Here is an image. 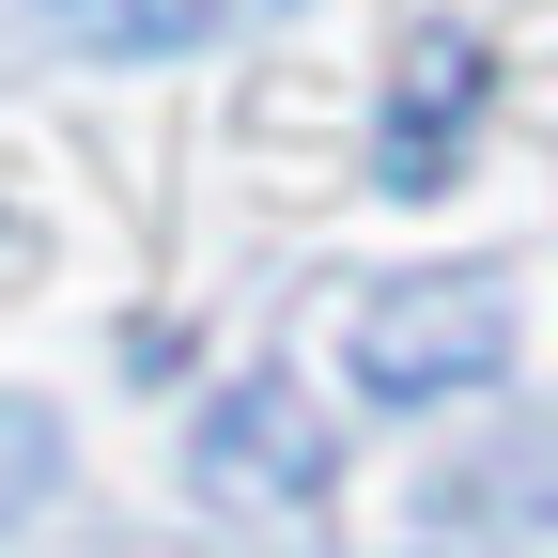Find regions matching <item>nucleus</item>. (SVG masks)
Segmentation results:
<instances>
[{
    "mask_svg": "<svg viewBox=\"0 0 558 558\" xmlns=\"http://www.w3.org/2000/svg\"><path fill=\"white\" fill-rule=\"evenodd\" d=\"M512 357V295L497 279H388V295L357 311V388L373 403H435V388H481Z\"/></svg>",
    "mask_w": 558,
    "mask_h": 558,
    "instance_id": "1",
    "label": "nucleus"
},
{
    "mask_svg": "<svg viewBox=\"0 0 558 558\" xmlns=\"http://www.w3.org/2000/svg\"><path fill=\"white\" fill-rule=\"evenodd\" d=\"M202 481H233V497H264V512H295L311 481H326V450H311V418H295V388H233L218 418H202Z\"/></svg>",
    "mask_w": 558,
    "mask_h": 558,
    "instance_id": "2",
    "label": "nucleus"
},
{
    "mask_svg": "<svg viewBox=\"0 0 558 558\" xmlns=\"http://www.w3.org/2000/svg\"><path fill=\"white\" fill-rule=\"evenodd\" d=\"M450 124H481V47L418 32L403 47V109H388V186H435L450 171Z\"/></svg>",
    "mask_w": 558,
    "mask_h": 558,
    "instance_id": "3",
    "label": "nucleus"
},
{
    "mask_svg": "<svg viewBox=\"0 0 558 558\" xmlns=\"http://www.w3.org/2000/svg\"><path fill=\"white\" fill-rule=\"evenodd\" d=\"M218 16H248V0H47V32H78V47H186Z\"/></svg>",
    "mask_w": 558,
    "mask_h": 558,
    "instance_id": "4",
    "label": "nucleus"
},
{
    "mask_svg": "<svg viewBox=\"0 0 558 558\" xmlns=\"http://www.w3.org/2000/svg\"><path fill=\"white\" fill-rule=\"evenodd\" d=\"M47 465H62V418H47V403H0V512L47 497Z\"/></svg>",
    "mask_w": 558,
    "mask_h": 558,
    "instance_id": "5",
    "label": "nucleus"
}]
</instances>
